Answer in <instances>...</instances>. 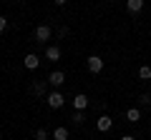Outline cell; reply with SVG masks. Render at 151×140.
<instances>
[{"mask_svg": "<svg viewBox=\"0 0 151 140\" xmlns=\"http://www.w3.org/2000/svg\"><path fill=\"white\" fill-rule=\"evenodd\" d=\"M119 140H136V138H134V135H121Z\"/></svg>", "mask_w": 151, "mask_h": 140, "instance_id": "19", "label": "cell"}, {"mask_svg": "<svg viewBox=\"0 0 151 140\" xmlns=\"http://www.w3.org/2000/svg\"><path fill=\"white\" fill-rule=\"evenodd\" d=\"M139 78H141V80H151V68H149V65H141V68H139Z\"/></svg>", "mask_w": 151, "mask_h": 140, "instance_id": "13", "label": "cell"}, {"mask_svg": "<svg viewBox=\"0 0 151 140\" xmlns=\"http://www.w3.org/2000/svg\"><path fill=\"white\" fill-rule=\"evenodd\" d=\"M50 35H53V30H50L48 25H38L35 28V43L45 45V40H50Z\"/></svg>", "mask_w": 151, "mask_h": 140, "instance_id": "3", "label": "cell"}, {"mask_svg": "<svg viewBox=\"0 0 151 140\" xmlns=\"http://www.w3.org/2000/svg\"><path fill=\"white\" fill-rule=\"evenodd\" d=\"M73 108H76V110H86V108H88V98L83 95V93H78V95L73 98Z\"/></svg>", "mask_w": 151, "mask_h": 140, "instance_id": "8", "label": "cell"}, {"mask_svg": "<svg viewBox=\"0 0 151 140\" xmlns=\"http://www.w3.org/2000/svg\"><path fill=\"white\" fill-rule=\"evenodd\" d=\"M63 83H65V73H63V70H53V73L48 75V85H53L55 90H58Z\"/></svg>", "mask_w": 151, "mask_h": 140, "instance_id": "4", "label": "cell"}, {"mask_svg": "<svg viewBox=\"0 0 151 140\" xmlns=\"http://www.w3.org/2000/svg\"><path fill=\"white\" fill-rule=\"evenodd\" d=\"M65 3H68V0H55V5H65Z\"/></svg>", "mask_w": 151, "mask_h": 140, "instance_id": "20", "label": "cell"}, {"mask_svg": "<svg viewBox=\"0 0 151 140\" xmlns=\"http://www.w3.org/2000/svg\"><path fill=\"white\" fill-rule=\"evenodd\" d=\"M65 35H68V28L63 25V28H60V30H58V38H65Z\"/></svg>", "mask_w": 151, "mask_h": 140, "instance_id": "18", "label": "cell"}, {"mask_svg": "<svg viewBox=\"0 0 151 140\" xmlns=\"http://www.w3.org/2000/svg\"><path fill=\"white\" fill-rule=\"evenodd\" d=\"M23 63H25V68H28V70H35L38 65H40V58H38L35 53H28V55H25V60H23Z\"/></svg>", "mask_w": 151, "mask_h": 140, "instance_id": "7", "label": "cell"}, {"mask_svg": "<svg viewBox=\"0 0 151 140\" xmlns=\"http://www.w3.org/2000/svg\"><path fill=\"white\" fill-rule=\"evenodd\" d=\"M86 68L91 70L93 75H98V73L103 70V58H98V55H88V58H86Z\"/></svg>", "mask_w": 151, "mask_h": 140, "instance_id": "2", "label": "cell"}, {"mask_svg": "<svg viewBox=\"0 0 151 140\" xmlns=\"http://www.w3.org/2000/svg\"><path fill=\"white\" fill-rule=\"evenodd\" d=\"M149 103H151V95H149V93L139 98V105H141V108H144V105H149Z\"/></svg>", "mask_w": 151, "mask_h": 140, "instance_id": "16", "label": "cell"}, {"mask_svg": "<svg viewBox=\"0 0 151 140\" xmlns=\"http://www.w3.org/2000/svg\"><path fill=\"white\" fill-rule=\"evenodd\" d=\"M45 103H48V108L58 110V108H63L65 98H63V93H60V90H53V93H48V95H45Z\"/></svg>", "mask_w": 151, "mask_h": 140, "instance_id": "1", "label": "cell"}, {"mask_svg": "<svg viewBox=\"0 0 151 140\" xmlns=\"http://www.w3.org/2000/svg\"><path fill=\"white\" fill-rule=\"evenodd\" d=\"M126 8H129V13H141L144 10V0H126Z\"/></svg>", "mask_w": 151, "mask_h": 140, "instance_id": "9", "label": "cell"}, {"mask_svg": "<svg viewBox=\"0 0 151 140\" xmlns=\"http://www.w3.org/2000/svg\"><path fill=\"white\" fill-rule=\"evenodd\" d=\"M8 30V20H5V15H0V33H5Z\"/></svg>", "mask_w": 151, "mask_h": 140, "instance_id": "17", "label": "cell"}, {"mask_svg": "<svg viewBox=\"0 0 151 140\" xmlns=\"http://www.w3.org/2000/svg\"><path fill=\"white\" fill-rule=\"evenodd\" d=\"M53 140H68V130L60 125V128H55L53 130Z\"/></svg>", "mask_w": 151, "mask_h": 140, "instance_id": "12", "label": "cell"}, {"mask_svg": "<svg viewBox=\"0 0 151 140\" xmlns=\"http://www.w3.org/2000/svg\"><path fill=\"white\" fill-rule=\"evenodd\" d=\"M60 55H63V53H60L58 45H48V48H45V60H50V63H58Z\"/></svg>", "mask_w": 151, "mask_h": 140, "instance_id": "5", "label": "cell"}, {"mask_svg": "<svg viewBox=\"0 0 151 140\" xmlns=\"http://www.w3.org/2000/svg\"><path fill=\"white\" fill-rule=\"evenodd\" d=\"M126 120H129V123H139L141 120V110L139 108H129L126 110Z\"/></svg>", "mask_w": 151, "mask_h": 140, "instance_id": "10", "label": "cell"}, {"mask_svg": "<svg viewBox=\"0 0 151 140\" xmlns=\"http://www.w3.org/2000/svg\"><path fill=\"white\" fill-rule=\"evenodd\" d=\"M45 85H48V80H35V83H33V93H35V95H43Z\"/></svg>", "mask_w": 151, "mask_h": 140, "instance_id": "11", "label": "cell"}, {"mask_svg": "<svg viewBox=\"0 0 151 140\" xmlns=\"http://www.w3.org/2000/svg\"><path fill=\"white\" fill-rule=\"evenodd\" d=\"M70 120H73L76 125H81V123H83V110H76V113H73V118H70Z\"/></svg>", "mask_w": 151, "mask_h": 140, "instance_id": "15", "label": "cell"}, {"mask_svg": "<svg viewBox=\"0 0 151 140\" xmlns=\"http://www.w3.org/2000/svg\"><path fill=\"white\" fill-rule=\"evenodd\" d=\"M35 140H48V130H45V128H38L35 130Z\"/></svg>", "mask_w": 151, "mask_h": 140, "instance_id": "14", "label": "cell"}, {"mask_svg": "<svg viewBox=\"0 0 151 140\" xmlns=\"http://www.w3.org/2000/svg\"><path fill=\"white\" fill-rule=\"evenodd\" d=\"M111 125H113V120L108 118V115H101V118L96 120V128L101 130V133H108V130H111Z\"/></svg>", "mask_w": 151, "mask_h": 140, "instance_id": "6", "label": "cell"}]
</instances>
